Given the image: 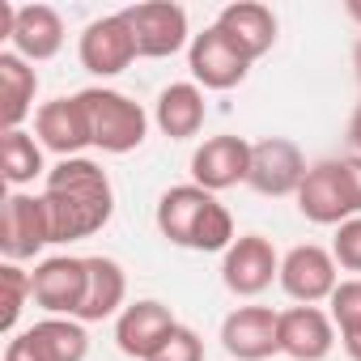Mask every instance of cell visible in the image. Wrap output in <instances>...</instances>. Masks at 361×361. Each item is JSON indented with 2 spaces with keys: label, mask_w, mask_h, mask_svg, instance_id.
Listing matches in <instances>:
<instances>
[{
  "label": "cell",
  "mask_w": 361,
  "mask_h": 361,
  "mask_svg": "<svg viewBox=\"0 0 361 361\" xmlns=\"http://www.w3.org/2000/svg\"><path fill=\"white\" fill-rule=\"evenodd\" d=\"M43 200L51 217V243L94 238L115 217L111 174L90 157H64L43 178Z\"/></svg>",
  "instance_id": "cell-1"
},
{
  "label": "cell",
  "mask_w": 361,
  "mask_h": 361,
  "mask_svg": "<svg viewBox=\"0 0 361 361\" xmlns=\"http://www.w3.org/2000/svg\"><path fill=\"white\" fill-rule=\"evenodd\" d=\"M157 230H161V238L166 243H174V247H188V251H230L234 247V217H230V209L213 196V192H204V188H196V183H178V188H170V192H161V200H157Z\"/></svg>",
  "instance_id": "cell-2"
},
{
  "label": "cell",
  "mask_w": 361,
  "mask_h": 361,
  "mask_svg": "<svg viewBox=\"0 0 361 361\" xmlns=\"http://www.w3.org/2000/svg\"><path fill=\"white\" fill-rule=\"evenodd\" d=\"M81 102L90 111L94 149L119 157V153H132V149L145 145V136H149V111L136 98H128L119 90H106V85H90V90H81Z\"/></svg>",
  "instance_id": "cell-3"
},
{
  "label": "cell",
  "mask_w": 361,
  "mask_h": 361,
  "mask_svg": "<svg viewBox=\"0 0 361 361\" xmlns=\"http://www.w3.org/2000/svg\"><path fill=\"white\" fill-rule=\"evenodd\" d=\"M298 213L314 226H344L353 217H361V204L348 188V174L340 157H323L306 170L302 188H298Z\"/></svg>",
  "instance_id": "cell-4"
},
{
  "label": "cell",
  "mask_w": 361,
  "mask_h": 361,
  "mask_svg": "<svg viewBox=\"0 0 361 361\" xmlns=\"http://www.w3.org/2000/svg\"><path fill=\"white\" fill-rule=\"evenodd\" d=\"M132 39H136V51L140 60H166V56H178L183 47H192V30H188V9L174 5V0H145V5H128L119 9Z\"/></svg>",
  "instance_id": "cell-5"
},
{
  "label": "cell",
  "mask_w": 361,
  "mask_h": 361,
  "mask_svg": "<svg viewBox=\"0 0 361 361\" xmlns=\"http://www.w3.org/2000/svg\"><path fill=\"white\" fill-rule=\"evenodd\" d=\"M47 247H51L47 200L35 192H9L5 209H0V251H5V264L39 259Z\"/></svg>",
  "instance_id": "cell-6"
},
{
  "label": "cell",
  "mask_w": 361,
  "mask_h": 361,
  "mask_svg": "<svg viewBox=\"0 0 361 361\" xmlns=\"http://www.w3.org/2000/svg\"><path fill=\"white\" fill-rule=\"evenodd\" d=\"M90 357V336L81 319H39L9 336L5 361H85Z\"/></svg>",
  "instance_id": "cell-7"
},
{
  "label": "cell",
  "mask_w": 361,
  "mask_h": 361,
  "mask_svg": "<svg viewBox=\"0 0 361 361\" xmlns=\"http://www.w3.org/2000/svg\"><path fill=\"white\" fill-rule=\"evenodd\" d=\"M251 64L255 60L221 26H204L188 47V68H192V81L200 90H234L247 81Z\"/></svg>",
  "instance_id": "cell-8"
},
{
  "label": "cell",
  "mask_w": 361,
  "mask_h": 361,
  "mask_svg": "<svg viewBox=\"0 0 361 361\" xmlns=\"http://www.w3.org/2000/svg\"><path fill=\"white\" fill-rule=\"evenodd\" d=\"M306 157L289 136H268L251 145V174H247V188L259 196H298L302 178H306Z\"/></svg>",
  "instance_id": "cell-9"
},
{
  "label": "cell",
  "mask_w": 361,
  "mask_h": 361,
  "mask_svg": "<svg viewBox=\"0 0 361 361\" xmlns=\"http://www.w3.org/2000/svg\"><path fill=\"white\" fill-rule=\"evenodd\" d=\"M272 281H281V255L264 234H243L234 238V247L221 255V285L234 298H259L264 289H272Z\"/></svg>",
  "instance_id": "cell-10"
},
{
  "label": "cell",
  "mask_w": 361,
  "mask_h": 361,
  "mask_svg": "<svg viewBox=\"0 0 361 361\" xmlns=\"http://www.w3.org/2000/svg\"><path fill=\"white\" fill-rule=\"evenodd\" d=\"M35 136L60 161L64 157H81L85 149H94V128H90V111H85L81 94L39 102V111H35Z\"/></svg>",
  "instance_id": "cell-11"
},
{
  "label": "cell",
  "mask_w": 361,
  "mask_h": 361,
  "mask_svg": "<svg viewBox=\"0 0 361 361\" xmlns=\"http://www.w3.org/2000/svg\"><path fill=\"white\" fill-rule=\"evenodd\" d=\"M340 285V268L331 259L327 247L319 243H302L293 251L281 255V289L298 302V306H319L336 293Z\"/></svg>",
  "instance_id": "cell-12"
},
{
  "label": "cell",
  "mask_w": 361,
  "mask_h": 361,
  "mask_svg": "<svg viewBox=\"0 0 361 361\" xmlns=\"http://www.w3.org/2000/svg\"><path fill=\"white\" fill-rule=\"evenodd\" d=\"M77 56H81V68L94 73V77H119L140 51H136V39L123 22V13H106V18H94L85 30H81V43H77Z\"/></svg>",
  "instance_id": "cell-13"
},
{
  "label": "cell",
  "mask_w": 361,
  "mask_h": 361,
  "mask_svg": "<svg viewBox=\"0 0 361 361\" xmlns=\"http://www.w3.org/2000/svg\"><path fill=\"white\" fill-rule=\"evenodd\" d=\"M35 281V306H43L56 319H77L85 302V259L81 255H47L30 272Z\"/></svg>",
  "instance_id": "cell-14"
},
{
  "label": "cell",
  "mask_w": 361,
  "mask_h": 361,
  "mask_svg": "<svg viewBox=\"0 0 361 361\" xmlns=\"http://www.w3.org/2000/svg\"><path fill=\"white\" fill-rule=\"evenodd\" d=\"M251 174V140L226 132V136H209L196 153H192V183L204 192H226L247 183Z\"/></svg>",
  "instance_id": "cell-15"
},
{
  "label": "cell",
  "mask_w": 361,
  "mask_h": 361,
  "mask_svg": "<svg viewBox=\"0 0 361 361\" xmlns=\"http://www.w3.org/2000/svg\"><path fill=\"white\" fill-rule=\"evenodd\" d=\"M178 327L174 310L157 298H140V302H128L123 314L115 319V344L123 357H136V361H149L166 340L170 331Z\"/></svg>",
  "instance_id": "cell-16"
},
{
  "label": "cell",
  "mask_w": 361,
  "mask_h": 361,
  "mask_svg": "<svg viewBox=\"0 0 361 361\" xmlns=\"http://www.w3.org/2000/svg\"><path fill=\"white\" fill-rule=\"evenodd\" d=\"M276 327H281V310H272V306H238L221 323V348L234 361H272L281 353Z\"/></svg>",
  "instance_id": "cell-17"
},
{
  "label": "cell",
  "mask_w": 361,
  "mask_h": 361,
  "mask_svg": "<svg viewBox=\"0 0 361 361\" xmlns=\"http://www.w3.org/2000/svg\"><path fill=\"white\" fill-rule=\"evenodd\" d=\"M276 340L285 361H327V353L336 348V323L319 306H289L281 310Z\"/></svg>",
  "instance_id": "cell-18"
},
{
  "label": "cell",
  "mask_w": 361,
  "mask_h": 361,
  "mask_svg": "<svg viewBox=\"0 0 361 361\" xmlns=\"http://www.w3.org/2000/svg\"><path fill=\"white\" fill-rule=\"evenodd\" d=\"M128 306V272L111 255H85V302H81V323H102L119 319Z\"/></svg>",
  "instance_id": "cell-19"
},
{
  "label": "cell",
  "mask_w": 361,
  "mask_h": 361,
  "mask_svg": "<svg viewBox=\"0 0 361 361\" xmlns=\"http://www.w3.org/2000/svg\"><path fill=\"white\" fill-rule=\"evenodd\" d=\"M204 115H209V106H204V90L196 81H174L153 102V123L170 140H192V136H200Z\"/></svg>",
  "instance_id": "cell-20"
},
{
  "label": "cell",
  "mask_w": 361,
  "mask_h": 361,
  "mask_svg": "<svg viewBox=\"0 0 361 361\" xmlns=\"http://www.w3.org/2000/svg\"><path fill=\"white\" fill-rule=\"evenodd\" d=\"M9 47L22 60H30V64H43L51 56H60V47H64V18L51 5H18V26H13Z\"/></svg>",
  "instance_id": "cell-21"
},
{
  "label": "cell",
  "mask_w": 361,
  "mask_h": 361,
  "mask_svg": "<svg viewBox=\"0 0 361 361\" xmlns=\"http://www.w3.org/2000/svg\"><path fill=\"white\" fill-rule=\"evenodd\" d=\"M213 26H221L251 60H259L276 47V13L268 5H259V0H234V5H226L217 13Z\"/></svg>",
  "instance_id": "cell-22"
},
{
  "label": "cell",
  "mask_w": 361,
  "mask_h": 361,
  "mask_svg": "<svg viewBox=\"0 0 361 361\" xmlns=\"http://www.w3.org/2000/svg\"><path fill=\"white\" fill-rule=\"evenodd\" d=\"M39 73L30 68V60H22L18 51H0V119H5V132L22 128L39 106Z\"/></svg>",
  "instance_id": "cell-23"
},
{
  "label": "cell",
  "mask_w": 361,
  "mask_h": 361,
  "mask_svg": "<svg viewBox=\"0 0 361 361\" xmlns=\"http://www.w3.org/2000/svg\"><path fill=\"white\" fill-rule=\"evenodd\" d=\"M43 145L35 132L26 128H13L0 136V174H5V183L13 192H26V183H35V178H47V161H43Z\"/></svg>",
  "instance_id": "cell-24"
},
{
  "label": "cell",
  "mask_w": 361,
  "mask_h": 361,
  "mask_svg": "<svg viewBox=\"0 0 361 361\" xmlns=\"http://www.w3.org/2000/svg\"><path fill=\"white\" fill-rule=\"evenodd\" d=\"M0 281H5V331L18 336V319H22L26 302H35V281H30V272H22V264H5Z\"/></svg>",
  "instance_id": "cell-25"
},
{
  "label": "cell",
  "mask_w": 361,
  "mask_h": 361,
  "mask_svg": "<svg viewBox=\"0 0 361 361\" xmlns=\"http://www.w3.org/2000/svg\"><path fill=\"white\" fill-rule=\"evenodd\" d=\"M327 314H331V323H336V331H348V327H357L361 323V276H353V281H340L336 285V293L327 298Z\"/></svg>",
  "instance_id": "cell-26"
},
{
  "label": "cell",
  "mask_w": 361,
  "mask_h": 361,
  "mask_svg": "<svg viewBox=\"0 0 361 361\" xmlns=\"http://www.w3.org/2000/svg\"><path fill=\"white\" fill-rule=\"evenodd\" d=\"M331 259H336V268H344V272H361V217L336 226Z\"/></svg>",
  "instance_id": "cell-27"
},
{
  "label": "cell",
  "mask_w": 361,
  "mask_h": 361,
  "mask_svg": "<svg viewBox=\"0 0 361 361\" xmlns=\"http://www.w3.org/2000/svg\"><path fill=\"white\" fill-rule=\"evenodd\" d=\"M149 361H204V340H200L192 327L178 323V327L170 331V340H166Z\"/></svg>",
  "instance_id": "cell-28"
},
{
  "label": "cell",
  "mask_w": 361,
  "mask_h": 361,
  "mask_svg": "<svg viewBox=\"0 0 361 361\" xmlns=\"http://www.w3.org/2000/svg\"><path fill=\"white\" fill-rule=\"evenodd\" d=\"M340 344H344V353H348L353 361H361V323L348 327V331H340Z\"/></svg>",
  "instance_id": "cell-29"
},
{
  "label": "cell",
  "mask_w": 361,
  "mask_h": 361,
  "mask_svg": "<svg viewBox=\"0 0 361 361\" xmlns=\"http://www.w3.org/2000/svg\"><path fill=\"white\" fill-rule=\"evenodd\" d=\"M348 145H353V153L361 157V102H357V111H353V119H348Z\"/></svg>",
  "instance_id": "cell-30"
},
{
  "label": "cell",
  "mask_w": 361,
  "mask_h": 361,
  "mask_svg": "<svg viewBox=\"0 0 361 361\" xmlns=\"http://www.w3.org/2000/svg\"><path fill=\"white\" fill-rule=\"evenodd\" d=\"M344 9H348V18H353V22L361 26V0H348V5H344Z\"/></svg>",
  "instance_id": "cell-31"
},
{
  "label": "cell",
  "mask_w": 361,
  "mask_h": 361,
  "mask_svg": "<svg viewBox=\"0 0 361 361\" xmlns=\"http://www.w3.org/2000/svg\"><path fill=\"white\" fill-rule=\"evenodd\" d=\"M353 73H357V81H361V39H357V47H353Z\"/></svg>",
  "instance_id": "cell-32"
}]
</instances>
